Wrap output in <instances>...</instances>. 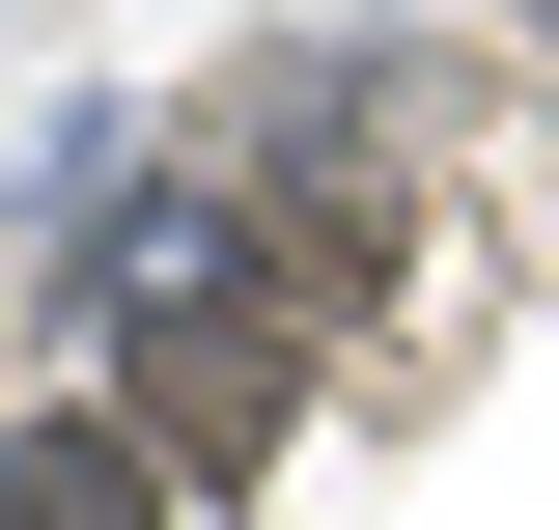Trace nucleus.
Returning a JSON list of instances; mask_svg holds the SVG:
<instances>
[{
	"instance_id": "nucleus-2",
	"label": "nucleus",
	"mask_w": 559,
	"mask_h": 530,
	"mask_svg": "<svg viewBox=\"0 0 559 530\" xmlns=\"http://www.w3.org/2000/svg\"><path fill=\"white\" fill-rule=\"evenodd\" d=\"M0 530H140V447L57 419V447H0Z\"/></svg>"
},
{
	"instance_id": "nucleus-1",
	"label": "nucleus",
	"mask_w": 559,
	"mask_h": 530,
	"mask_svg": "<svg viewBox=\"0 0 559 530\" xmlns=\"http://www.w3.org/2000/svg\"><path fill=\"white\" fill-rule=\"evenodd\" d=\"M280 392H308V335H280L252 279H140V419H168L197 474H252V447H280Z\"/></svg>"
}]
</instances>
